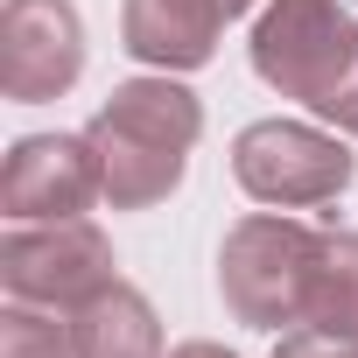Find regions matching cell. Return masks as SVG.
I'll list each match as a JSON object with an SVG mask.
<instances>
[{
	"mask_svg": "<svg viewBox=\"0 0 358 358\" xmlns=\"http://www.w3.org/2000/svg\"><path fill=\"white\" fill-rule=\"evenodd\" d=\"M0 358H78V344H71V323L43 316L36 302H15L0 316Z\"/></svg>",
	"mask_w": 358,
	"mask_h": 358,
	"instance_id": "8fae6325",
	"label": "cell"
},
{
	"mask_svg": "<svg viewBox=\"0 0 358 358\" xmlns=\"http://www.w3.org/2000/svg\"><path fill=\"white\" fill-rule=\"evenodd\" d=\"M232 176L246 197H260L274 211H309V204L344 197L351 155L337 134H316L302 120H260L232 141Z\"/></svg>",
	"mask_w": 358,
	"mask_h": 358,
	"instance_id": "277c9868",
	"label": "cell"
},
{
	"mask_svg": "<svg viewBox=\"0 0 358 358\" xmlns=\"http://www.w3.org/2000/svg\"><path fill=\"white\" fill-rule=\"evenodd\" d=\"M92 197H106L92 134H29L8 155V169H0V204H8L15 225L78 218Z\"/></svg>",
	"mask_w": 358,
	"mask_h": 358,
	"instance_id": "52a82bcc",
	"label": "cell"
},
{
	"mask_svg": "<svg viewBox=\"0 0 358 358\" xmlns=\"http://www.w3.org/2000/svg\"><path fill=\"white\" fill-rule=\"evenodd\" d=\"M316 253H323V232L281 218V211H260L246 225H232L225 253H218V288H225V309L253 330H295L309 323V281H316Z\"/></svg>",
	"mask_w": 358,
	"mask_h": 358,
	"instance_id": "3957f363",
	"label": "cell"
},
{
	"mask_svg": "<svg viewBox=\"0 0 358 358\" xmlns=\"http://www.w3.org/2000/svg\"><path fill=\"white\" fill-rule=\"evenodd\" d=\"M169 358H232V351H225V344H176Z\"/></svg>",
	"mask_w": 358,
	"mask_h": 358,
	"instance_id": "4fadbf2b",
	"label": "cell"
},
{
	"mask_svg": "<svg viewBox=\"0 0 358 358\" xmlns=\"http://www.w3.org/2000/svg\"><path fill=\"white\" fill-rule=\"evenodd\" d=\"M253 71L337 134H358V22L337 0H274L253 22Z\"/></svg>",
	"mask_w": 358,
	"mask_h": 358,
	"instance_id": "7a4b0ae2",
	"label": "cell"
},
{
	"mask_svg": "<svg viewBox=\"0 0 358 358\" xmlns=\"http://www.w3.org/2000/svg\"><path fill=\"white\" fill-rule=\"evenodd\" d=\"M0 288L36 309H85L99 288H113V246L85 218L15 225L0 239Z\"/></svg>",
	"mask_w": 358,
	"mask_h": 358,
	"instance_id": "5b68a950",
	"label": "cell"
},
{
	"mask_svg": "<svg viewBox=\"0 0 358 358\" xmlns=\"http://www.w3.org/2000/svg\"><path fill=\"white\" fill-rule=\"evenodd\" d=\"M253 0H127L120 36L127 57L155 64V71H197L218 57L225 22H239Z\"/></svg>",
	"mask_w": 358,
	"mask_h": 358,
	"instance_id": "ba28073f",
	"label": "cell"
},
{
	"mask_svg": "<svg viewBox=\"0 0 358 358\" xmlns=\"http://www.w3.org/2000/svg\"><path fill=\"white\" fill-rule=\"evenodd\" d=\"M204 106L197 92H183L169 71L162 78H127L99 120H92V148H99V176H106V204L113 211H148L183 183V162L197 148Z\"/></svg>",
	"mask_w": 358,
	"mask_h": 358,
	"instance_id": "6da1fadb",
	"label": "cell"
},
{
	"mask_svg": "<svg viewBox=\"0 0 358 358\" xmlns=\"http://www.w3.org/2000/svg\"><path fill=\"white\" fill-rule=\"evenodd\" d=\"M85 71V22L71 0H8L0 8V85L22 106L64 99Z\"/></svg>",
	"mask_w": 358,
	"mask_h": 358,
	"instance_id": "8992f818",
	"label": "cell"
},
{
	"mask_svg": "<svg viewBox=\"0 0 358 358\" xmlns=\"http://www.w3.org/2000/svg\"><path fill=\"white\" fill-rule=\"evenodd\" d=\"M71 344L78 358H162V323L141 288L113 281L85 309H71Z\"/></svg>",
	"mask_w": 358,
	"mask_h": 358,
	"instance_id": "9c48e42d",
	"label": "cell"
},
{
	"mask_svg": "<svg viewBox=\"0 0 358 358\" xmlns=\"http://www.w3.org/2000/svg\"><path fill=\"white\" fill-rule=\"evenodd\" d=\"M309 323L358 337V232H323L316 281H309Z\"/></svg>",
	"mask_w": 358,
	"mask_h": 358,
	"instance_id": "30bf717a",
	"label": "cell"
},
{
	"mask_svg": "<svg viewBox=\"0 0 358 358\" xmlns=\"http://www.w3.org/2000/svg\"><path fill=\"white\" fill-rule=\"evenodd\" d=\"M274 358H358V337L323 330V323H295V330L274 344Z\"/></svg>",
	"mask_w": 358,
	"mask_h": 358,
	"instance_id": "7c38bea8",
	"label": "cell"
}]
</instances>
